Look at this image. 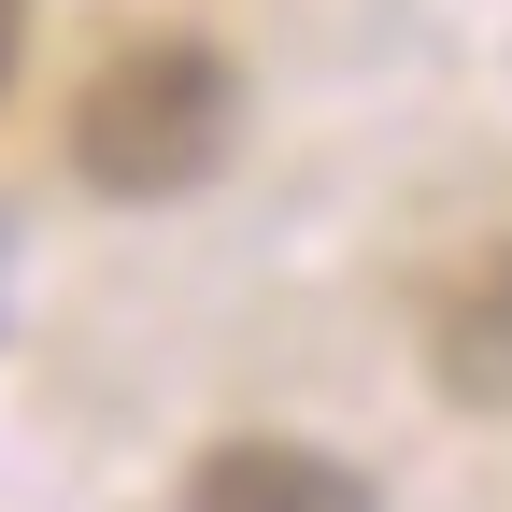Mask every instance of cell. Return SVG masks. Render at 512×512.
<instances>
[{
	"instance_id": "6da1fadb",
	"label": "cell",
	"mask_w": 512,
	"mask_h": 512,
	"mask_svg": "<svg viewBox=\"0 0 512 512\" xmlns=\"http://www.w3.org/2000/svg\"><path fill=\"white\" fill-rule=\"evenodd\" d=\"M228 128H242V86L214 43H128L72 100V171L100 200H185L228 171Z\"/></svg>"
},
{
	"instance_id": "7a4b0ae2",
	"label": "cell",
	"mask_w": 512,
	"mask_h": 512,
	"mask_svg": "<svg viewBox=\"0 0 512 512\" xmlns=\"http://www.w3.org/2000/svg\"><path fill=\"white\" fill-rule=\"evenodd\" d=\"M427 384L456 413H512V242H470L427 299Z\"/></svg>"
},
{
	"instance_id": "3957f363",
	"label": "cell",
	"mask_w": 512,
	"mask_h": 512,
	"mask_svg": "<svg viewBox=\"0 0 512 512\" xmlns=\"http://www.w3.org/2000/svg\"><path fill=\"white\" fill-rule=\"evenodd\" d=\"M185 512H384L356 456H328V441H214L200 470H185Z\"/></svg>"
},
{
	"instance_id": "277c9868",
	"label": "cell",
	"mask_w": 512,
	"mask_h": 512,
	"mask_svg": "<svg viewBox=\"0 0 512 512\" xmlns=\"http://www.w3.org/2000/svg\"><path fill=\"white\" fill-rule=\"evenodd\" d=\"M15 43H29V0H0V86H15Z\"/></svg>"
}]
</instances>
